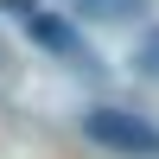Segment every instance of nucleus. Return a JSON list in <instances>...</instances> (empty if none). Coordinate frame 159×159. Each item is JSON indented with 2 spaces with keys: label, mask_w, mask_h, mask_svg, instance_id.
Returning a JSON list of instances; mask_svg holds the SVG:
<instances>
[{
  "label": "nucleus",
  "mask_w": 159,
  "mask_h": 159,
  "mask_svg": "<svg viewBox=\"0 0 159 159\" xmlns=\"http://www.w3.org/2000/svg\"><path fill=\"white\" fill-rule=\"evenodd\" d=\"M25 32H32L45 51H57V57H70V64H89V45H83V38H76L64 19H51V13H32V19H25Z\"/></svg>",
  "instance_id": "2"
},
{
  "label": "nucleus",
  "mask_w": 159,
  "mask_h": 159,
  "mask_svg": "<svg viewBox=\"0 0 159 159\" xmlns=\"http://www.w3.org/2000/svg\"><path fill=\"white\" fill-rule=\"evenodd\" d=\"M83 134L108 153H127V159H159V127L140 121L127 108H89L83 115Z\"/></svg>",
  "instance_id": "1"
},
{
  "label": "nucleus",
  "mask_w": 159,
  "mask_h": 159,
  "mask_svg": "<svg viewBox=\"0 0 159 159\" xmlns=\"http://www.w3.org/2000/svg\"><path fill=\"white\" fill-rule=\"evenodd\" d=\"M76 7H96V13H102V19H115V13H134V7H140V0H76Z\"/></svg>",
  "instance_id": "4"
},
{
  "label": "nucleus",
  "mask_w": 159,
  "mask_h": 159,
  "mask_svg": "<svg viewBox=\"0 0 159 159\" xmlns=\"http://www.w3.org/2000/svg\"><path fill=\"white\" fill-rule=\"evenodd\" d=\"M134 70H140V76H153V83H159V25H153V32H147V38L134 45Z\"/></svg>",
  "instance_id": "3"
}]
</instances>
